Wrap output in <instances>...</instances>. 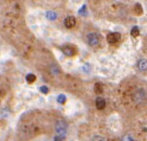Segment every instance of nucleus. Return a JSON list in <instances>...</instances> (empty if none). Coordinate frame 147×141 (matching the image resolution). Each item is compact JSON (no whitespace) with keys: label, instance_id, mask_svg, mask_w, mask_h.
<instances>
[{"label":"nucleus","instance_id":"nucleus-2","mask_svg":"<svg viewBox=\"0 0 147 141\" xmlns=\"http://www.w3.org/2000/svg\"><path fill=\"white\" fill-rule=\"evenodd\" d=\"M87 40H88V43L90 46H97L99 44L100 38H99V36L95 34V33H90V34L88 35Z\"/></svg>","mask_w":147,"mask_h":141},{"label":"nucleus","instance_id":"nucleus-7","mask_svg":"<svg viewBox=\"0 0 147 141\" xmlns=\"http://www.w3.org/2000/svg\"><path fill=\"white\" fill-rule=\"evenodd\" d=\"M138 66L140 70H147V60H138Z\"/></svg>","mask_w":147,"mask_h":141},{"label":"nucleus","instance_id":"nucleus-11","mask_svg":"<svg viewBox=\"0 0 147 141\" xmlns=\"http://www.w3.org/2000/svg\"><path fill=\"white\" fill-rule=\"evenodd\" d=\"M65 101H66V97H65V95H63V94H60V95L57 97V102H58V103L65 104Z\"/></svg>","mask_w":147,"mask_h":141},{"label":"nucleus","instance_id":"nucleus-1","mask_svg":"<svg viewBox=\"0 0 147 141\" xmlns=\"http://www.w3.org/2000/svg\"><path fill=\"white\" fill-rule=\"evenodd\" d=\"M66 132H67V124L65 121H59L56 124V132L57 135L60 137H62L63 139H65Z\"/></svg>","mask_w":147,"mask_h":141},{"label":"nucleus","instance_id":"nucleus-8","mask_svg":"<svg viewBox=\"0 0 147 141\" xmlns=\"http://www.w3.org/2000/svg\"><path fill=\"white\" fill-rule=\"evenodd\" d=\"M94 91H95V93L97 94H100L103 92V85H102L100 83H97L94 85Z\"/></svg>","mask_w":147,"mask_h":141},{"label":"nucleus","instance_id":"nucleus-14","mask_svg":"<svg viewBox=\"0 0 147 141\" xmlns=\"http://www.w3.org/2000/svg\"><path fill=\"white\" fill-rule=\"evenodd\" d=\"M92 141H106V138L102 137V136H99V135H97V136H94Z\"/></svg>","mask_w":147,"mask_h":141},{"label":"nucleus","instance_id":"nucleus-16","mask_svg":"<svg viewBox=\"0 0 147 141\" xmlns=\"http://www.w3.org/2000/svg\"><path fill=\"white\" fill-rule=\"evenodd\" d=\"M122 141H134V139H133L132 136H130V135H126V136L123 137Z\"/></svg>","mask_w":147,"mask_h":141},{"label":"nucleus","instance_id":"nucleus-17","mask_svg":"<svg viewBox=\"0 0 147 141\" xmlns=\"http://www.w3.org/2000/svg\"><path fill=\"white\" fill-rule=\"evenodd\" d=\"M134 141H136V140H134Z\"/></svg>","mask_w":147,"mask_h":141},{"label":"nucleus","instance_id":"nucleus-5","mask_svg":"<svg viewBox=\"0 0 147 141\" xmlns=\"http://www.w3.org/2000/svg\"><path fill=\"white\" fill-rule=\"evenodd\" d=\"M62 51L65 56H68V57H72V56L75 55V50H74V48L71 46H69V45L63 46L62 48Z\"/></svg>","mask_w":147,"mask_h":141},{"label":"nucleus","instance_id":"nucleus-6","mask_svg":"<svg viewBox=\"0 0 147 141\" xmlns=\"http://www.w3.org/2000/svg\"><path fill=\"white\" fill-rule=\"evenodd\" d=\"M95 106H96V107L98 109H100V110L104 109L105 107H106V101H105L103 98L98 97L96 99V101H95Z\"/></svg>","mask_w":147,"mask_h":141},{"label":"nucleus","instance_id":"nucleus-15","mask_svg":"<svg viewBox=\"0 0 147 141\" xmlns=\"http://www.w3.org/2000/svg\"><path fill=\"white\" fill-rule=\"evenodd\" d=\"M40 92H42L44 94H46L47 92H48V87H45V85H42L40 88Z\"/></svg>","mask_w":147,"mask_h":141},{"label":"nucleus","instance_id":"nucleus-3","mask_svg":"<svg viewBox=\"0 0 147 141\" xmlns=\"http://www.w3.org/2000/svg\"><path fill=\"white\" fill-rule=\"evenodd\" d=\"M120 40V34L119 33H111L107 36V41L110 44H115Z\"/></svg>","mask_w":147,"mask_h":141},{"label":"nucleus","instance_id":"nucleus-4","mask_svg":"<svg viewBox=\"0 0 147 141\" xmlns=\"http://www.w3.org/2000/svg\"><path fill=\"white\" fill-rule=\"evenodd\" d=\"M65 26L66 27L67 29H71L73 28L74 26H75L76 24V18L74 17V16H67L65 19Z\"/></svg>","mask_w":147,"mask_h":141},{"label":"nucleus","instance_id":"nucleus-10","mask_svg":"<svg viewBox=\"0 0 147 141\" xmlns=\"http://www.w3.org/2000/svg\"><path fill=\"white\" fill-rule=\"evenodd\" d=\"M36 76L34 75V74H32V73H30L28 74V75L26 76V81L27 83H29V84H32V83H34L36 81Z\"/></svg>","mask_w":147,"mask_h":141},{"label":"nucleus","instance_id":"nucleus-13","mask_svg":"<svg viewBox=\"0 0 147 141\" xmlns=\"http://www.w3.org/2000/svg\"><path fill=\"white\" fill-rule=\"evenodd\" d=\"M131 35H132V37H134V38L138 37V36L140 35V30H138L137 26H135L134 28L131 30Z\"/></svg>","mask_w":147,"mask_h":141},{"label":"nucleus","instance_id":"nucleus-12","mask_svg":"<svg viewBox=\"0 0 147 141\" xmlns=\"http://www.w3.org/2000/svg\"><path fill=\"white\" fill-rule=\"evenodd\" d=\"M47 18L48 19H50V20H55V19L57 18V13H54V12H48L47 13Z\"/></svg>","mask_w":147,"mask_h":141},{"label":"nucleus","instance_id":"nucleus-9","mask_svg":"<svg viewBox=\"0 0 147 141\" xmlns=\"http://www.w3.org/2000/svg\"><path fill=\"white\" fill-rule=\"evenodd\" d=\"M134 10H135V13H137L138 15H140L141 13H142V12H143L142 7H141V5L140 3H137L135 5V9Z\"/></svg>","mask_w":147,"mask_h":141}]
</instances>
